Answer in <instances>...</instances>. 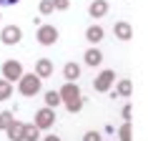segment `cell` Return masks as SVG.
<instances>
[{
	"instance_id": "cell-4",
	"label": "cell",
	"mask_w": 148,
	"mask_h": 141,
	"mask_svg": "<svg viewBox=\"0 0 148 141\" xmlns=\"http://www.w3.org/2000/svg\"><path fill=\"white\" fill-rule=\"evenodd\" d=\"M55 40H58L55 25H40V28H38V43H40V46H53Z\"/></svg>"
},
{
	"instance_id": "cell-20",
	"label": "cell",
	"mask_w": 148,
	"mask_h": 141,
	"mask_svg": "<svg viewBox=\"0 0 148 141\" xmlns=\"http://www.w3.org/2000/svg\"><path fill=\"white\" fill-rule=\"evenodd\" d=\"M55 5H53V0H40V13L43 15H48V13H53Z\"/></svg>"
},
{
	"instance_id": "cell-17",
	"label": "cell",
	"mask_w": 148,
	"mask_h": 141,
	"mask_svg": "<svg viewBox=\"0 0 148 141\" xmlns=\"http://www.w3.org/2000/svg\"><path fill=\"white\" fill-rule=\"evenodd\" d=\"M45 103L50 106V109H55V106L60 103V93H55V91H48V93H45Z\"/></svg>"
},
{
	"instance_id": "cell-7",
	"label": "cell",
	"mask_w": 148,
	"mask_h": 141,
	"mask_svg": "<svg viewBox=\"0 0 148 141\" xmlns=\"http://www.w3.org/2000/svg\"><path fill=\"white\" fill-rule=\"evenodd\" d=\"M113 81H116V73H113V70H103L101 76H98V78H95V91H101V93H106V91H108L110 88V83H113Z\"/></svg>"
},
{
	"instance_id": "cell-16",
	"label": "cell",
	"mask_w": 148,
	"mask_h": 141,
	"mask_svg": "<svg viewBox=\"0 0 148 141\" xmlns=\"http://www.w3.org/2000/svg\"><path fill=\"white\" fill-rule=\"evenodd\" d=\"M131 91H133L131 81H121V83H118V91H113V93H118V96H131Z\"/></svg>"
},
{
	"instance_id": "cell-12",
	"label": "cell",
	"mask_w": 148,
	"mask_h": 141,
	"mask_svg": "<svg viewBox=\"0 0 148 141\" xmlns=\"http://www.w3.org/2000/svg\"><path fill=\"white\" fill-rule=\"evenodd\" d=\"M5 131H8V139L10 141H23V124H15V121H13Z\"/></svg>"
},
{
	"instance_id": "cell-8",
	"label": "cell",
	"mask_w": 148,
	"mask_h": 141,
	"mask_svg": "<svg viewBox=\"0 0 148 141\" xmlns=\"http://www.w3.org/2000/svg\"><path fill=\"white\" fill-rule=\"evenodd\" d=\"M113 33H116V38H121V40H131L133 38V28H131V23H116L113 25Z\"/></svg>"
},
{
	"instance_id": "cell-1",
	"label": "cell",
	"mask_w": 148,
	"mask_h": 141,
	"mask_svg": "<svg viewBox=\"0 0 148 141\" xmlns=\"http://www.w3.org/2000/svg\"><path fill=\"white\" fill-rule=\"evenodd\" d=\"M60 101H65V109L70 111V113H78L80 109H83V98H80V91L75 83H65L60 91Z\"/></svg>"
},
{
	"instance_id": "cell-11",
	"label": "cell",
	"mask_w": 148,
	"mask_h": 141,
	"mask_svg": "<svg viewBox=\"0 0 148 141\" xmlns=\"http://www.w3.org/2000/svg\"><path fill=\"white\" fill-rule=\"evenodd\" d=\"M86 40L88 43H101L103 40V28L101 25H90V28L86 30Z\"/></svg>"
},
{
	"instance_id": "cell-9",
	"label": "cell",
	"mask_w": 148,
	"mask_h": 141,
	"mask_svg": "<svg viewBox=\"0 0 148 141\" xmlns=\"http://www.w3.org/2000/svg\"><path fill=\"white\" fill-rule=\"evenodd\" d=\"M88 13H90V18H103L108 13V3H106V0H93V3L88 5Z\"/></svg>"
},
{
	"instance_id": "cell-2",
	"label": "cell",
	"mask_w": 148,
	"mask_h": 141,
	"mask_svg": "<svg viewBox=\"0 0 148 141\" xmlns=\"http://www.w3.org/2000/svg\"><path fill=\"white\" fill-rule=\"evenodd\" d=\"M40 91V76L35 73H23L20 76V93L23 96H35Z\"/></svg>"
},
{
	"instance_id": "cell-21",
	"label": "cell",
	"mask_w": 148,
	"mask_h": 141,
	"mask_svg": "<svg viewBox=\"0 0 148 141\" xmlns=\"http://www.w3.org/2000/svg\"><path fill=\"white\" fill-rule=\"evenodd\" d=\"M121 139H123V141H131V126H128V124L121 129Z\"/></svg>"
},
{
	"instance_id": "cell-22",
	"label": "cell",
	"mask_w": 148,
	"mask_h": 141,
	"mask_svg": "<svg viewBox=\"0 0 148 141\" xmlns=\"http://www.w3.org/2000/svg\"><path fill=\"white\" fill-rule=\"evenodd\" d=\"M83 141H101V133H95V131H88L86 136H83Z\"/></svg>"
},
{
	"instance_id": "cell-18",
	"label": "cell",
	"mask_w": 148,
	"mask_h": 141,
	"mask_svg": "<svg viewBox=\"0 0 148 141\" xmlns=\"http://www.w3.org/2000/svg\"><path fill=\"white\" fill-rule=\"evenodd\" d=\"M10 124H13V113H10V111H3V113H0V129L5 131Z\"/></svg>"
},
{
	"instance_id": "cell-25",
	"label": "cell",
	"mask_w": 148,
	"mask_h": 141,
	"mask_svg": "<svg viewBox=\"0 0 148 141\" xmlns=\"http://www.w3.org/2000/svg\"><path fill=\"white\" fill-rule=\"evenodd\" d=\"M45 141H60L58 136H45Z\"/></svg>"
},
{
	"instance_id": "cell-14",
	"label": "cell",
	"mask_w": 148,
	"mask_h": 141,
	"mask_svg": "<svg viewBox=\"0 0 148 141\" xmlns=\"http://www.w3.org/2000/svg\"><path fill=\"white\" fill-rule=\"evenodd\" d=\"M101 61H103V53L98 50V48H88L86 50V63L88 66H98Z\"/></svg>"
},
{
	"instance_id": "cell-6",
	"label": "cell",
	"mask_w": 148,
	"mask_h": 141,
	"mask_svg": "<svg viewBox=\"0 0 148 141\" xmlns=\"http://www.w3.org/2000/svg\"><path fill=\"white\" fill-rule=\"evenodd\" d=\"M3 73H5V81H18L23 76V66L18 61H5L3 63Z\"/></svg>"
},
{
	"instance_id": "cell-23",
	"label": "cell",
	"mask_w": 148,
	"mask_h": 141,
	"mask_svg": "<svg viewBox=\"0 0 148 141\" xmlns=\"http://www.w3.org/2000/svg\"><path fill=\"white\" fill-rule=\"evenodd\" d=\"M53 5H55L58 10H68V5H70V3H68V0H53Z\"/></svg>"
},
{
	"instance_id": "cell-19",
	"label": "cell",
	"mask_w": 148,
	"mask_h": 141,
	"mask_svg": "<svg viewBox=\"0 0 148 141\" xmlns=\"http://www.w3.org/2000/svg\"><path fill=\"white\" fill-rule=\"evenodd\" d=\"M10 91H13V88H10L8 81H0V101H5V98L10 96Z\"/></svg>"
},
{
	"instance_id": "cell-3",
	"label": "cell",
	"mask_w": 148,
	"mask_h": 141,
	"mask_svg": "<svg viewBox=\"0 0 148 141\" xmlns=\"http://www.w3.org/2000/svg\"><path fill=\"white\" fill-rule=\"evenodd\" d=\"M53 124H55V111L50 106H45V109H40L35 113V126L38 129H50Z\"/></svg>"
},
{
	"instance_id": "cell-10",
	"label": "cell",
	"mask_w": 148,
	"mask_h": 141,
	"mask_svg": "<svg viewBox=\"0 0 148 141\" xmlns=\"http://www.w3.org/2000/svg\"><path fill=\"white\" fill-rule=\"evenodd\" d=\"M53 73V63L48 61V58H40L38 66H35V76H40V78H48Z\"/></svg>"
},
{
	"instance_id": "cell-13",
	"label": "cell",
	"mask_w": 148,
	"mask_h": 141,
	"mask_svg": "<svg viewBox=\"0 0 148 141\" xmlns=\"http://www.w3.org/2000/svg\"><path fill=\"white\" fill-rule=\"evenodd\" d=\"M63 76H65L68 81H78V76H80V66H78V63H65Z\"/></svg>"
},
{
	"instance_id": "cell-24",
	"label": "cell",
	"mask_w": 148,
	"mask_h": 141,
	"mask_svg": "<svg viewBox=\"0 0 148 141\" xmlns=\"http://www.w3.org/2000/svg\"><path fill=\"white\" fill-rule=\"evenodd\" d=\"M15 3H20V0H0V5H15Z\"/></svg>"
},
{
	"instance_id": "cell-5",
	"label": "cell",
	"mask_w": 148,
	"mask_h": 141,
	"mask_svg": "<svg viewBox=\"0 0 148 141\" xmlns=\"http://www.w3.org/2000/svg\"><path fill=\"white\" fill-rule=\"evenodd\" d=\"M20 38H23V30L18 25H8V28H3V33H0V40L5 46H15V43H20Z\"/></svg>"
},
{
	"instance_id": "cell-15",
	"label": "cell",
	"mask_w": 148,
	"mask_h": 141,
	"mask_svg": "<svg viewBox=\"0 0 148 141\" xmlns=\"http://www.w3.org/2000/svg\"><path fill=\"white\" fill-rule=\"evenodd\" d=\"M23 141H38V126H25L23 124Z\"/></svg>"
}]
</instances>
